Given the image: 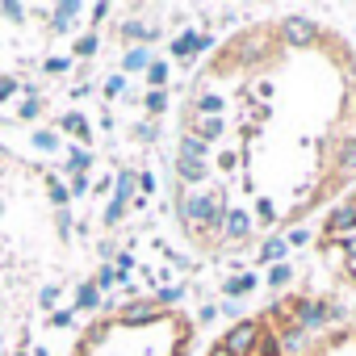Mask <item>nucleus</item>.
<instances>
[{"mask_svg": "<svg viewBox=\"0 0 356 356\" xmlns=\"http://www.w3.org/2000/svg\"><path fill=\"white\" fill-rule=\"evenodd\" d=\"M352 176L356 55L323 22H252L202 63L176 143V222L197 252H248Z\"/></svg>", "mask_w": 356, "mask_h": 356, "instance_id": "f257e3e1", "label": "nucleus"}, {"mask_svg": "<svg viewBox=\"0 0 356 356\" xmlns=\"http://www.w3.org/2000/svg\"><path fill=\"white\" fill-rule=\"evenodd\" d=\"M189 348V323L176 310H151V314H118L97 318L76 356H181Z\"/></svg>", "mask_w": 356, "mask_h": 356, "instance_id": "f03ea898", "label": "nucleus"}, {"mask_svg": "<svg viewBox=\"0 0 356 356\" xmlns=\"http://www.w3.org/2000/svg\"><path fill=\"white\" fill-rule=\"evenodd\" d=\"M306 314H323V310L310 302H298V298L277 302L273 310H260V314L243 318L235 331H227L210 348V356H285L289 331H298V323Z\"/></svg>", "mask_w": 356, "mask_h": 356, "instance_id": "7ed1b4c3", "label": "nucleus"}, {"mask_svg": "<svg viewBox=\"0 0 356 356\" xmlns=\"http://www.w3.org/2000/svg\"><path fill=\"white\" fill-rule=\"evenodd\" d=\"M318 248H323V256H327L343 277L356 281V197L331 214V222L323 227Z\"/></svg>", "mask_w": 356, "mask_h": 356, "instance_id": "20e7f679", "label": "nucleus"}]
</instances>
